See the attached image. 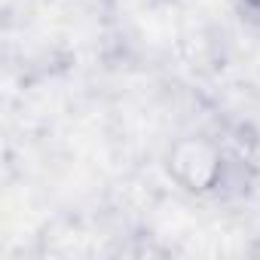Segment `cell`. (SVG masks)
<instances>
[{
	"mask_svg": "<svg viewBox=\"0 0 260 260\" xmlns=\"http://www.w3.org/2000/svg\"><path fill=\"white\" fill-rule=\"evenodd\" d=\"M233 4L239 7V13H242L245 19L260 22V0H233Z\"/></svg>",
	"mask_w": 260,
	"mask_h": 260,
	"instance_id": "1",
	"label": "cell"
}]
</instances>
